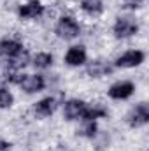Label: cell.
Masks as SVG:
<instances>
[{"label": "cell", "mask_w": 149, "mask_h": 151, "mask_svg": "<svg viewBox=\"0 0 149 151\" xmlns=\"http://www.w3.org/2000/svg\"><path fill=\"white\" fill-rule=\"evenodd\" d=\"M79 32H81V28H79L77 21L72 19V18H69V16L62 18V19L58 21V25H56V34H58V37L65 39V40L77 37Z\"/></svg>", "instance_id": "1"}, {"label": "cell", "mask_w": 149, "mask_h": 151, "mask_svg": "<svg viewBox=\"0 0 149 151\" xmlns=\"http://www.w3.org/2000/svg\"><path fill=\"white\" fill-rule=\"evenodd\" d=\"M19 86L27 93H37V91H40L46 86V79L42 76H37V74H27V76H21Z\"/></svg>", "instance_id": "2"}, {"label": "cell", "mask_w": 149, "mask_h": 151, "mask_svg": "<svg viewBox=\"0 0 149 151\" xmlns=\"http://www.w3.org/2000/svg\"><path fill=\"white\" fill-rule=\"evenodd\" d=\"M114 34L117 37H132L137 34V23L133 21V18H119L114 25Z\"/></svg>", "instance_id": "3"}, {"label": "cell", "mask_w": 149, "mask_h": 151, "mask_svg": "<svg viewBox=\"0 0 149 151\" xmlns=\"http://www.w3.org/2000/svg\"><path fill=\"white\" fill-rule=\"evenodd\" d=\"M149 121V109L148 104H139L135 106V109L130 113L128 116V123L133 127V128H139V127H144Z\"/></svg>", "instance_id": "4"}, {"label": "cell", "mask_w": 149, "mask_h": 151, "mask_svg": "<svg viewBox=\"0 0 149 151\" xmlns=\"http://www.w3.org/2000/svg\"><path fill=\"white\" fill-rule=\"evenodd\" d=\"M142 62H144V55H142L139 49H132V51L123 53V55L117 58L116 65H117V67L130 69V67H137V65H140Z\"/></svg>", "instance_id": "5"}, {"label": "cell", "mask_w": 149, "mask_h": 151, "mask_svg": "<svg viewBox=\"0 0 149 151\" xmlns=\"http://www.w3.org/2000/svg\"><path fill=\"white\" fill-rule=\"evenodd\" d=\"M84 109H86V104L82 100H69L65 106H63V116L67 119H79L84 116Z\"/></svg>", "instance_id": "6"}, {"label": "cell", "mask_w": 149, "mask_h": 151, "mask_svg": "<svg viewBox=\"0 0 149 151\" xmlns=\"http://www.w3.org/2000/svg\"><path fill=\"white\" fill-rule=\"evenodd\" d=\"M133 84L128 83V81H121V83H116L114 86L109 88V97L111 99H116V100H125L128 99L132 93H133Z\"/></svg>", "instance_id": "7"}, {"label": "cell", "mask_w": 149, "mask_h": 151, "mask_svg": "<svg viewBox=\"0 0 149 151\" xmlns=\"http://www.w3.org/2000/svg\"><path fill=\"white\" fill-rule=\"evenodd\" d=\"M42 12H44V7H42V4H40L39 0H32V2L23 4V5L19 7V16H21L23 19H35V18H39Z\"/></svg>", "instance_id": "8"}, {"label": "cell", "mask_w": 149, "mask_h": 151, "mask_svg": "<svg viewBox=\"0 0 149 151\" xmlns=\"http://www.w3.org/2000/svg\"><path fill=\"white\" fill-rule=\"evenodd\" d=\"M65 62L72 67H77V65H82L86 62V51L82 46H74L67 51L65 55Z\"/></svg>", "instance_id": "9"}, {"label": "cell", "mask_w": 149, "mask_h": 151, "mask_svg": "<svg viewBox=\"0 0 149 151\" xmlns=\"http://www.w3.org/2000/svg\"><path fill=\"white\" fill-rule=\"evenodd\" d=\"M54 109H56V100H54V99H51V97L42 99L40 102L35 104V107H34L35 114L40 116V118H47V116H51V114L54 113Z\"/></svg>", "instance_id": "10"}, {"label": "cell", "mask_w": 149, "mask_h": 151, "mask_svg": "<svg viewBox=\"0 0 149 151\" xmlns=\"http://www.w3.org/2000/svg\"><path fill=\"white\" fill-rule=\"evenodd\" d=\"M11 62H9V67H11V70H21V69H25L27 65H28V62H30V55H28V51H23V49H19L16 55H12L11 58H9Z\"/></svg>", "instance_id": "11"}, {"label": "cell", "mask_w": 149, "mask_h": 151, "mask_svg": "<svg viewBox=\"0 0 149 151\" xmlns=\"http://www.w3.org/2000/svg\"><path fill=\"white\" fill-rule=\"evenodd\" d=\"M19 49H21V46H19V42L14 40V39H5V40L0 42V56L11 58V56L16 55Z\"/></svg>", "instance_id": "12"}, {"label": "cell", "mask_w": 149, "mask_h": 151, "mask_svg": "<svg viewBox=\"0 0 149 151\" xmlns=\"http://www.w3.org/2000/svg\"><path fill=\"white\" fill-rule=\"evenodd\" d=\"M109 65L105 63V62H102V60H95V62H91L90 65H88V74L91 76V77H100V76H107L109 74Z\"/></svg>", "instance_id": "13"}, {"label": "cell", "mask_w": 149, "mask_h": 151, "mask_svg": "<svg viewBox=\"0 0 149 151\" xmlns=\"http://www.w3.org/2000/svg\"><path fill=\"white\" fill-rule=\"evenodd\" d=\"M81 9L90 14V16H95L102 11V2L100 0H82L81 2Z\"/></svg>", "instance_id": "14"}, {"label": "cell", "mask_w": 149, "mask_h": 151, "mask_svg": "<svg viewBox=\"0 0 149 151\" xmlns=\"http://www.w3.org/2000/svg\"><path fill=\"white\" fill-rule=\"evenodd\" d=\"M53 63V56L49 55V53H37L35 56H34V65L37 67V69H46V67H49Z\"/></svg>", "instance_id": "15"}, {"label": "cell", "mask_w": 149, "mask_h": 151, "mask_svg": "<svg viewBox=\"0 0 149 151\" xmlns=\"http://www.w3.org/2000/svg\"><path fill=\"white\" fill-rule=\"evenodd\" d=\"M77 132H79V135H82V137H93V135L97 134V125H95V121L88 119Z\"/></svg>", "instance_id": "16"}, {"label": "cell", "mask_w": 149, "mask_h": 151, "mask_svg": "<svg viewBox=\"0 0 149 151\" xmlns=\"http://www.w3.org/2000/svg\"><path fill=\"white\" fill-rule=\"evenodd\" d=\"M11 106H12V95H11V91L0 88V109H7Z\"/></svg>", "instance_id": "17"}, {"label": "cell", "mask_w": 149, "mask_h": 151, "mask_svg": "<svg viewBox=\"0 0 149 151\" xmlns=\"http://www.w3.org/2000/svg\"><path fill=\"white\" fill-rule=\"evenodd\" d=\"M144 4V0H125V5L130 7V9H135V7H140Z\"/></svg>", "instance_id": "18"}]
</instances>
